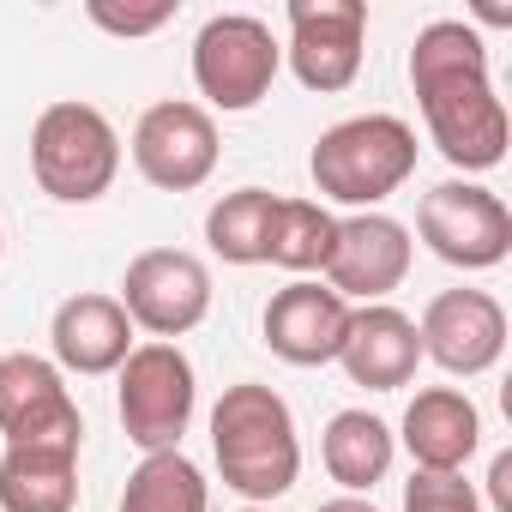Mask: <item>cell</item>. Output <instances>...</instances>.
<instances>
[{
    "mask_svg": "<svg viewBox=\"0 0 512 512\" xmlns=\"http://www.w3.org/2000/svg\"><path fill=\"white\" fill-rule=\"evenodd\" d=\"M410 85L440 157L464 175L506 163V109L488 85V49L464 19H434L410 49Z\"/></svg>",
    "mask_w": 512,
    "mask_h": 512,
    "instance_id": "cell-1",
    "label": "cell"
},
{
    "mask_svg": "<svg viewBox=\"0 0 512 512\" xmlns=\"http://www.w3.org/2000/svg\"><path fill=\"white\" fill-rule=\"evenodd\" d=\"M211 452H217L223 488H235L253 506L290 494L296 488V470H302L296 416L260 380H241V386H229L217 398V410H211Z\"/></svg>",
    "mask_w": 512,
    "mask_h": 512,
    "instance_id": "cell-2",
    "label": "cell"
},
{
    "mask_svg": "<svg viewBox=\"0 0 512 512\" xmlns=\"http://www.w3.org/2000/svg\"><path fill=\"white\" fill-rule=\"evenodd\" d=\"M308 169L332 205L374 211L416 175V127L398 115H350L320 133Z\"/></svg>",
    "mask_w": 512,
    "mask_h": 512,
    "instance_id": "cell-3",
    "label": "cell"
},
{
    "mask_svg": "<svg viewBox=\"0 0 512 512\" xmlns=\"http://www.w3.org/2000/svg\"><path fill=\"white\" fill-rule=\"evenodd\" d=\"M121 139L91 103H49L31 127V175L61 205H91L115 187Z\"/></svg>",
    "mask_w": 512,
    "mask_h": 512,
    "instance_id": "cell-4",
    "label": "cell"
},
{
    "mask_svg": "<svg viewBox=\"0 0 512 512\" xmlns=\"http://www.w3.org/2000/svg\"><path fill=\"white\" fill-rule=\"evenodd\" d=\"M284 67V49L272 37L266 19L253 13H217L199 37H193V85L211 109L223 115H247L272 97V79Z\"/></svg>",
    "mask_w": 512,
    "mask_h": 512,
    "instance_id": "cell-5",
    "label": "cell"
},
{
    "mask_svg": "<svg viewBox=\"0 0 512 512\" xmlns=\"http://www.w3.org/2000/svg\"><path fill=\"white\" fill-rule=\"evenodd\" d=\"M121 374V428L139 452H181V434L193 422L199 386H193V362L181 356V344H133V356L115 368Z\"/></svg>",
    "mask_w": 512,
    "mask_h": 512,
    "instance_id": "cell-6",
    "label": "cell"
},
{
    "mask_svg": "<svg viewBox=\"0 0 512 512\" xmlns=\"http://www.w3.org/2000/svg\"><path fill=\"white\" fill-rule=\"evenodd\" d=\"M416 235L428 241L434 260L458 272H488L512 253V211L500 205V193L476 181H440L416 205Z\"/></svg>",
    "mask_w": 512,
    "mask_h": 512,
    "instance_id": "cell-7",
    "label": "cell"
},
{
    "mask_svg": "<svg viewBox=\"0 0 512 512\" xmlns=\"http://www.w3.org/2000/svg\"><path fill=\"white\" fill-rule=\"evenodd\" d=\"M115 302L127 308L133 326H145L157 344H169L211 314V272H205V260H193L181 247H145L127 266Z\"/></svg>",
    "mask_w": 512,
    "mask_h": 512,
    "instance_id": "cell-8",
    "label": "cell"
},
{
    "mask_svg": "<svg viewBox=\"0 0 512 512\" xmlns=\"http://www.w3.org/2000/svg\"><path fill=\"white\" fill-rule=\"evenodd\" d=\"M0 434L7 446H79L85 416L55 362L13 350L0 356Z\"/></svg>",
    "mask_w": 512,
    "mask_h": 512,
    "instance_id": "cell-9",
    "label": "cell"
},
{
    "mask_svg": "<svg viewBox=\"0 0 512 512\" xmlns=\"http://www.w3.org/2000/svg\"><path fill=\"white\" fill-rule=\"evenodd\" d=\"M133 163L163 193H193L217 169V121L199 103H151L133 127Z\"/></svg>",
    "mask_w": 512,
    "mask_h": 512,
    "instance_id": "cell-10",
    "label": "cell"
},
{
    "mask_svg": "<svg viewBox=\"0 0 512 512\" xmlns=\"http://www.w3.org/2000/svg\"><path fill=\"white\" fill-rule=\"evenodd\" d=\"M410 229L386 211H356L338 217V241L326 260V290H338L344 302H386L404 278H410Z\"/></svg>",
    "mask_w": 512,
    "mask_h": 512,
    "instance_id": "cell-11",
    "label": "cell"
},
{
    "mask_svg": "<svg viewBox=\"0 0 512 512\" xmlns=\"http://www.w3.org/2000/svg\"><path fill=\"white\" fill-rule=\"evenodd\" d=\"M362 0H290V67L308 91H344L362 73Z\"/></svg>",
    "mask_w": 512,
    "mask_h": 512,
    "instance_id": "cell-12",
    "label": "cell"
},
{
    "mask_svg": "<svg viewBox=\"0 0 512 512\" xmlns=\"http://www.w3.org/2000/svg\"><path fill=\"white\" fill-rule=\"evenodd\" d=\"M422 356L440 362L446 374H488L506 350V308L488 290H440L422 308Z\"/></svg>",
    "mask_w": 512,
    "mask_h": 512,
    "instance_id": "cell-13",
    "label": "cell"
},
{
    "mask_svg": "<svg viewBox=\"0 0 512 512\" xmlns=\"http://www.w3.org/2000/svg\"><path fill=\"white\" fill-rule=\"evenodd\" d=\"M344 332H350V302L338 290L314 284V278H296V284H284L266 302V344L290 368H326V362H338Z\"/></svg>",
    "mask_w": 512,
    "mask_h": 512,
    "instance_id": "cell-14",
    "label": "cell"
},
{
    "mask_svg": "<svg viewBox=\"0 0 512 512\" xmlns=\"http://www.w3.org/2000/svg\"><path fill=\"white\" fill-rule=\"evenodd\" d=\"M344 374L368 392H398L416 380V362H422V338H416V320L392 302H368V308H350V332H344V350H338Z\"/></svg>",
    "mask_w": 512,
    "mask_h": 512,
    "instance_id": "cell-15",
    "label": "cell"
},
{
    "mask_svg": "<svg viewBox=\"0 0 512 512\" xmlns=\"http://www.w3.org/2000/svg\"><path fill=\"white\" fill-rule=\"evenodd\" d=\"M49 344L67 374H115L133 356V320L115 296H67L55 308Z\"/></svg>",
    "mask_w": 512,
    "mask_h": 512,
    "instance_id": "cell-16",
    "label": "cell"
},
{
    "mask_svg": "<svg viewBox=\"0 0 512 512\" xmlns=\"http://www.w3.org/2000/svg\"><path fill=\"white\" fill-rule=\"evenodd\" d=\"M398 440L416 458V470H464L470 452L482 446V416L458 386H428L410 398Z\"/></svg>",
    "mask_w": 512,
    "mask_h": 512,
    "instance_id": "cell-17",
    "label": "cell"
},
{
    "mask_svg": "<svg viewBox=\"0 0 512 512\" xmlns=\"http://www.w3.org/2000/svg\"><path fill=\"white\" fill-rule=\"evenodd\" d=\"M79 446H7L0 452V512H73Z\"/></svg>",
    "mask_w": 512,
    "mask_h": 512,
    "instance_id": "cell-18",
    "label": "cell"
},
{
    "mask_svg": "<svg viewBox=\"0 0 512 512\" xmlns=\"http://www.w3.org/2000/svg\"><path fill=\"white\" fill-rule=\"evenodd\" d=\"M392 452H398V434L368 410H338L326 422V440H320V458L344 494H368L374 482H386Z\"/></svg>",
    "mask_w": 512,
    "mask_h": 512,
    "instance_id": "cell-19",
    "label": "cell"
},
{
    "mask_svg": "<svg viewBox=\"0 0 512 512\" xmlns=\"http://www.w3.org/2000/svg\"><path fill=\"white\" fill-rule=\"evenodd\" d=\"M272 217H278V193H266V187H235V193H223L211 205L205 241H211L217 260H229V266H266Z\"/></svg>",
    "mask_w": 512,
    "mask_h": 512,
    "instance_id": "cell-20",
    "label": "cell"
},
{
    "mask_svg": "<svg viewBox=\"0 0 512 512\" xmlns=\"http://www.w3.org/2000/svg\"><path fill=\"white\" fill-rule=\"evenodd\" d=\"M121 512H211V488L193 458L181 452H145L139 470L121 488Z\"/></svg>",
    "mask_w": 512,
    "mask_h": 512,
    "instance_id": "cell-21",
    "label": "cell"
},
{
    "mask_svg": "<svg viewBox=\"0 0 512 512\" xmlns=\"http://www.w3.org/2000/svg\"><path fill=\"white\" fill-rule=\"evenodd\" d=\"M332 241H338V217H332L320 199H278L266 266H284V272H326Z\"/></svg>",
    "mask_w": 512,
    "mask_h": 512,
    "instance_id": "cell-22",
    "label": "cell"
},
{
    "mask_svg": "<svg viewBox=\"0 0 512 512\" xmlns=\"http://www.w3.org/2000/svg\"><path fill=\"white\" fill-rule=\"evenodd\" d=\"M404 512H482L464 470H416L404 482Z\"/></svg>",
    "mask_w": 512,
    "mask_h": 512,
    "instance_id": "cell-23",
    "label": "cell"
},
{
    "mask_svg": "<svg viewBox=\"0 0 512 512\" xmlns=\"http://www.w3.org/2000/svg\"><path fill=\"white\" fill-rule=\"evenodd\" d=\"M91 25H103V31H115V37H151V31H163L169 19H175V0H157V7H109V0H91Z\"/></svg>",
    "mask_w": 512,
    "mask_h": 512,
    "instance_id": "cell-24",
    "label": "cell"
},
{
    "mask_svg": "<svg viewBox=\"0 0 512 512\" xmlns=\"http://www.w3.org/2000/svg\"><path fill=\"white\" fill-rule=\"evenodd\" d=\"M488 482H494V506L506 512L512 506V458H494V476Z\"/></svg>",
    "mask_w": 512,
    "mask_h": 512,
    "instance_id": "cell-25",
    "label": "cell"
},
{
    "mask_svg": "<svg viewBox=\"0 0 512 512\" xmlns=\"http://www.w3.org/2000/svg\"><path fill=\"white\" fill-rule=\"evenodd\" d=\"M314 512H374V500H362V494H338V500H326V506H314Z\"/></svg>",
    "mask_w": 512,
    "mask_h": 512,
    "instance_id": "cell-26",
    "label": "cell"
},
{
    "mask_svg": "<svg viewBox=\"0 0 512 512\" xmlns=\"http://www.w3.org/2000/svg\"><path fill=\"white\" fill-rule=\"evenodd\" d=\"M241 512H272V506H241Z\"/></svg>",
    "mask_w": 512,
    "mask_h": 512,
    "instance_id": "cell-27",
    "label": "cell"
},
{
    "mask_svg": "<svg viewBox=\"0 0 512 512\" xmlns=\"http://www.w3.org/2000/svg\"><path fill=\"white\" fill-rule=\"evenodd\" d=\"M0 253H7V235H0Z\"/></svg>",
    "mask_w": 512,
    "mask_h": 512,
    "instance_id": "cell-28",
    "label": "cell"
}]
</instances>
